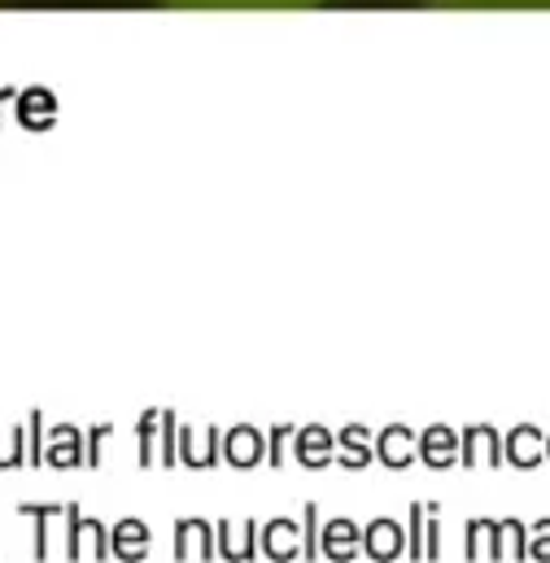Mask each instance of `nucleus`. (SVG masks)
<instances>
[{"instance_id": "obj_1", "label": "nucleus", "mask_w": 550, "mask_h": 563, "mask_svg": "<svg viewBox=\"0 0 550 563\" xmlns=\"http://www.w3.org/2000/svg\"><path fill=\"white\" fill-rule=\"evenodd\" d=\"M62 520H66V560L106 563V555H110V533H106V520L84 516V507H79V503H70V507L62 511Z\"/></svg>"}, {"instance_id": "obj_2", "label": "nucleus", "mask_w": 550, "mask_h": 563, "mask_svg": "<svg viewBox=\"0 0 550 563\" xmlns=\"http://www.w3.org/2000/svg\"><path fill=\"white\" fill-rule=\"evenodd\" d=\"M175 454H179V463L184 467H215L219 459H223V432L215 428V423H206V428H193V423H184L179 432H175Z\"/></svg>"}, {"instance_id": "obj_3", "label": "nucleus", "mask_w": 550, "mask_h": 563, "mask_svg": "<svg viewBox=\"0 0 550 563\" xmlns=\"http://www.w3.org/2000/svg\"><path fill=\"white\" fill-rule=\"evenodd\" d=\"M44 463H48V467H88L84 428H75V423H53L48 437H44Z\"/></svg>"}, {"instance_id": "obj_4", "label": "nucleus", "mask_w": 550, "mask_h": 563, "mask_svg": "<svg viewBox=\"0 0 550 563\" xmlns=\"http://www.w3.org/2000/svg\"><path fill=\"white\" fill-rule=\"evenodd\" d=\"M254 551H258V533H254V525L245 520H219L215 525V555L228 563H250L254 560Z\"/></svg>"}, {"instance_id": "obj_5", "label": "nucleus", "mask_w": 550, "mask_h": 563, "mask_svg": "<svg viewBox=\"0 0 550 563\" xmlns=\"http://www.w3.org/2000/svg\"><path fill=\"white\" fill-rule=\"evenodd\" d=\"M459 463H463V467H481V463L498 467V463H503V441H498V432H494L490 423L463 428V437H459Z\"/></svg>"}, {"instance_id": "obj_6", "label": "nucleus", "mask_w": 550, "mask_h": 563, "mask_svg": "<svg viewBox=\"0 0 550 563\" xmlns=\"http://www.w3.org/2000/svg\"><path fill=\"white\" fill-rule=\"evenodd\" d=\"M223 459L245 472V467H254V463L267 459V437H263L258 428H250V423L228 428V432H223Z\"/></svg>"}, {"instance_id": "obj_7", "label": "nucleus", "mask_w": 550, "mask_h": 563, "mask_svg": "<svg viewBox=\"0 0 550 563\" xmlns=\"http://www.w3.org/2000/svg\"><path fill=\"white\" fill-rule=\"evenodd\" d=\"M297 437V463L301 467H328V463H337V432L332 428H323V423H310V428H297L293 432Z\"/></svg>"}, {"instance_id": "obj_8", "label": "nucleus", "mask_w": 550, "mask_h": 563, "mask_svg": "<svg viewBox=\"0 0 550 563\" xmlns=\"http://www.w3.org/2000/svg\"><path fill=\"white\" fill-rule=\"evenodd\" d=\"M148 547H153V533H148V525L136 520V516H128V520H119L110 529V555L119 563H140L148 555Z\"/></svg>"}, {"instance_id": "obj_9", "label": "nucleus", "mask_w": 550, "mask_h": 563, "mask_svg": "<svg viewBox=\"0 0 550 563\" xmlns=\"http://www.w3.org/2000/svg\"><path fill=\"white\" fill-rule=\"evenodd\" d=\"M363 551H367V560L394 563L403 551H407V533H403V525H394L389 516L372 520V525H367V533H363Z\"/></svg>"}, {"instance_id": "obj_10", "label": "nucleus", "mask_w": 550, "mask_h": 563, "mask_svg": "<svg viewBox=\"0 0 550 563\" xmlns=\"http://www.w3.org/2000/svg\"><path fill=\"white\" fill-rule=\"evenodd\" d=\"M454 445H459V437H454V428L450 423H432V428H424L419 432V441H415V459H424L428 467H454Z\"/></svg>"}, {"instance_id": "obj_11", "label": "nucleus", "mask_w": 550, "mask_h": 563, "mask_svg": "<svg viewBox=\"0 0 550 563\" xmlns=\"http://www.w3.org/2000/svg\"><path fill=\"white\" fill-rule=\"evenodd\" d=\"M415 428H407V423H389L381 437H376V459L385 463V467H394V472H403V467H411L415 463Z\"/></svg>"}, {"instance_id": "obj_12", "label": "nucleus", "mask_w": 550, "mask_h": 563, "mask_svg": "<svg viewBox=\"0 0 550 563\" xmlns=\"http://www.w3.org/2000/svg\"><path fill=\"white\" fill-rule=\"evenodd\" d=\"M359 547H363V538H359V525L354 520H328L319 529V551L332 563H350L359 555Z\"/></svg>"}, {"instance_id": "obj_13", "label": "nucleus", "mask_w": 550, "mask_h": 563, "mask_svg": "<svg viewBox=\"0 0 550 563\" xmlns=\"http://www.w3.org/2000/svg\"><path fill=\"white\" fill-rule=\"evenodd\" d=\"M263 555L275 563H293L297 555H301V525H293V520H272L267 529H263Z\"/></svg>"}, {"instance_id": "obj_14", "label": "nucleus", "mask_w": 550, "mask_h": 563, "mask_svg": "<svg viewBox=\"0 0 550 563\" xmlns=\"http://www.w3.org/2000/svg\"><path fill=\"white\" fill-rule=\"evenodd\" d=\"M542 445H547L542 428H538V423H520V428L507 437L503 459H507V463H516V467H538V463L547 459V454H542Z\"/></svg>"}, {"instance_id": "obj_15", "label": "nucleus", "mask_w": 550, "mask_h": 563, "mask_svg": "<svg viewBox=\"0 0 550 563\" xmlns=\"http://www.w3.org/2000/svg\"><path fill=\"white\" fill-rule=\"evenodd\" d=\"M215 555V529L206 520H179L175 525V560H210Z\"/></svg>"}, {"instance_id": "obj_16", "label": "nucleus", "mask_w": 550, "mask_h": 563, "mask_svg": "<svg viewBox=\"0 0 550 563\" xmlns=\"http://www.w3.org/2000/svg\"><path fill=\"white\" fill-rule=\"evenodd\" d=\"M372 459H376V450H372V432H367L363 423H350V428L337 432V463H341V467L363 472Z\"/></svg>"}, {"instance_id": "obj_17", "label": "nucleus", "mask_w": 550, "mask_h": 563, "mask_svg": "<svg viewBox=\"0 0 550 563\" xmlns=\"http://www.w3.org/2000/svg\"><path fill=\"white\" fill-rule=\"evenodd\" d=\"M525 525L520 520H494L490 533V560H525Z\"/></svg>"}, {"instance_id": "obj_18", "label": "nucleus", "mask_w": 550, "mask_h": 563, "mask_svg": "<svg viewBox=\"0 0 550 563\" xmlns=\"http://www.w3.org/2000/svg\"><path fill=\"white\" fill-rule=\"evenodd\" d=\"M62 511L66 507H57V503H22L18 507V516H26V520H35V563L48 560V529H53V520H62Z\"/></svg>"}, {"instance_id": "obj_19", "label": "nucleus", "mask_w": 550, "mask_h": 563, "mask_svg": "<svg viewBox=\"0 0 550 563\" xmlns=\"http://www.w3.org/2000/svg\"><path fill=\"white\" fill-rule=\"evenodd\" d=\"M13 467H26V423L0 437V472H13Z\"/></svg>"}, {"instance_id": "obj_20", "label": "nucleus", "mask_w": 550, "mask_h": 563, "mask_svg": "<svg viewBox=\"0 0 550 563\" xmlns=\"http://www.w3.org/2000/svg\"><path fill=\"white\" fill-rule=\"evenodd\" d=\"M157 428H162V411H144L136 423V437H140V467L157 463Z\"/></svg>"}, {"instance_id": "obj_21", "label": "nucleus", "mask_w": 550, "mask_h": 563, "mask_svg": "<svg viewBox=\"0 0 550 563\" xmlns=\"http://www.w3.org/2000/svg\"><path fill=\"white\" fill-rule=\"evenodd\" d=\"M175 4H201V9H293V4H319V0H175Z\"/></svg>"}, {"instance_id": "obj_22", "label": "nucleus", "mask_w": 550, "mask_h": 563, "mask_svg": "<svg viewBox=\"0 0 550 563\" xmlns=\"http://www.w3.org/2000/svg\"><path fill=\"white\" fill-rule=\"evenodd\" d=\"M44 437H48L44 416L31 411V416H26V467H40V463H44Z\"/></svg>"}, {"instance_id": "obj_23", "label": "nucleus", "mask_w": 550, "mask_h": 563, "mask_svg": "<svg viewBox=\"0 0 550 563\" xmlns=\"http://www.w3.org/2000/svg\"><path fill=\"white\" fill-rule=\"evenodd\" d=\"M441 507L437 503H424V560H437L441 555Z\"/></svg>"}, {"instance_id": "obj_24", "label": "nucleus", "mask_w": 550, "mask_h": 563, "mask_svg": "<svg viewBox=\"0 0 550 563\" xmlns=\"http://www.w3.org/2000/svg\"><path fill=\"white\" fill-rule=\"evenodd\" d=\"M315 525H319V507L306 503V507H301V555L310 563H315V551H319V529H315Z\"/></svg>"}, {"instance_id": "obj_25", "label": "nucleus", "mask_w": 550, "mask_h": 563, "mask_svg": "<svg viewBox=\"0 0 550 563\" xmlns=\"http://www.w3.org/2000/svg\"><path fill=\"white\" fill-rule=\"evenodd\" d=\"M459 9H550V0H441Z\"/></svg>"}, {"instance_id": "obj_26", "label": "nucleus", "mask_w": 550, "mask_h": 563, "mask_svg": "<svg viewBox=\"0 0 550 563\" xmlns=\"http://www.w3.org/2000/svg\"><path fill=\"white\" fill-rule=\"evenodd\" d=\"M490 533H494V520H472L468 525V560H485Z\"/></svg>"}, {"instance_id": "obj_27", "label": "nucleus", "mask_w": 550, "mask_h": 563, "mask_svg": "<svg viewBox=\"0 0 550 563\" xmlns=\"http://www.w3.org/2000/svg\"><path fill=\"white\" fill-rule=\"evenodd\" d=\"M114 437V423H97V428H88L84 432V450H88V467H97L101 463V445Z\"/></svg>"}, {"instance_id": "obj_28", "label": "nucleus", "mask_w": 550, "mask_h": 563, "mask_svg": "<svg viewBox=\"0 0 550 563\" xmlns=\"http://www.w3.org/2000/svg\"><path fill=\"white\" fill-rule=\"evenodd\" d=\"M157 463L175 467L179 454H175V411H162V450H157Z\"/></svg>"}, {"instance_id": "obj_29", "label": "nucleus", "mask_w": 550, "mask_h": 563, "mask_svg": "<svg viewBox=\"0 0 550 563\" xmlns=\"http://www.w3.org/2000/svg\"><path fill=\"white\" fill-rule=\"evenodd\" d=\"M525 551H529V560L550 563V520H538V529H534V538L525 542Z\"/></svg>"}, {"instance_id": "obj_30", "label": "nucleus", "mask_w": 550, "mask_h": 563, "mask_svg": "<svg viewBox=\"0 0 550 563\" xmlns=\"http://www.w3.org/2000/svg\"><path fill=\"white\" fill-rule=\"evenodd\" d=\"M407 555H411L415 563L424 560V507H419V503H411V533H407Z\"/></svg>"}, {"instance_id": "obj_31", "label": "nucleus", "mask_w": 550, "mask_h": 563, "mask_svg": "<svg viewBox=\"0 0 550 563\" xmlns=\"http://www.w3.org/2000/svg\"><path fill=\"white\" fill-rule=\"evenodd\" d=\"M293 432H297L293 423H275V428H272V437H267V463H272V467H279V463H284V441H288Z\"/></svg>"}, {"instance_id": "obj_32", "label": "nucleus", "mask_w": 550, "mask_h": 563, "mask_svg": "<svg viewBox=\"0 0 550 563\" xmlns=\"http://www.w3.org/2000/svg\"><path fill=\"white\" fill-rule=\"evenodd\" d=\"M542 454H547V459H550V437H547V445H542Z\"/></svg>"}]
</instances>
